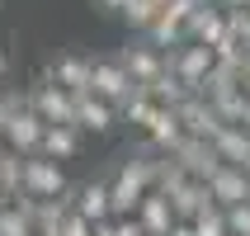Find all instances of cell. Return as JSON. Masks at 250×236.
Instances as JSON below:
<instances>
[{"label":"cell","instance_id":"6da1fadb","mask_svg":"<svg viewBox=\"0 0 250 236\" xmlns=\"http://www.w3.org/2000/svg\"><path fill=\"white\" fill-rule=\"evenodd\" d=\"M19 198H33V203H62V198H66V175H62V166L47 161V156L24 161V194H19Z\"/></svg>","mask_w":250,"mask_h":236},{"label":"cell","instance_id":"7a4b0ae2","mask_svg":"<svg viewBox=\"0 0 250 236\" xmlns=\"http://www.w3.org/2000/svg\"><path fill=\"white\" fill-rule=\"evenodd\" d=\"M212 66H217V52H212V47H198V43H184L180 52H170V76L184 81L189 95H203Z\"/></svg>","mask_w":250,"mask_h":236},{"label":"cell","instance_id":"3957f363","mask_svg":"<svg viewBox=\"0 0 250 236\" xmlns=\"http://www.w3.org/2000/svg\"><path fill=\"white\" fill-rule=\"evenodd\" d=\"M90 95L109 99L113 109H123L127 99L137 95V81L127 76V66L118 57H95V85H90Z\"/></svg>","mask_w":250,"mask_h":236},{"label":"cell","instance_id":"277c9868","mask_svg":"<svg viewBox=\"0 0 250 236\" xmlns=\"http://www.w3.org/2000/svg\"><path fill=\"white\" fill-rule=\"evenodd\" d=\"M28 109L38 113L47 128H76V95L62 90V85H33Z\"/></svg>","mask_w":250,"mask_h":236},{"label":"cell","instance_id":"5b68a950","mask_svg":"<svg viewBox=\"0 0 250 236\" xmlns=\"http://www.w3.org/2000/svg\"><path fill=\"white\" fill-rule=\"evenodd\" d=\"M175 113H180V123H184V137H194V142H217L227 132V123L217 118V109L203 95H189Z\"/></svg>","mask_w":250,"mask_h":236},{"label":"cell","instance_id":"8992f818","mask_svg":"<svg viewBox=\"0 0 250 236\" xmlns=\"http://www.w3.org/2000/svg\"><path fill=\"white\" fill-rule=\"evenodd\" d=\"M118 62H123V66H127V76L137 81V90H146V85H156V81H161V76L170 71V57L161 52V47H151V43H137V47L127 43Z\"/></svg>","mask_w":250,"mask_h":236},{"label":"cell","instance_id":"52a82bcc","mask_svg":"<svg viewBox=\"0 0 250 236\" xmlns=\"http://www.w3.org/2000/svg\"><path fill=\"white\" fill-rule=\"evenodd\" d=\"M71 213H81L90 227L113 222V189H109V180H85L81 189H76V198H71Z\"/></svg>","mask_w":250,"mask_h":236},{"label":"cell","instance_id":"ba28073f","mask_svg":"<svg viewBox=\"0 0 250 236\" xmlns=\"http://www.w3.org/2000/svg\"><path fill=\"white\" fill-rule=\"evenodd\" d=\"M170 161H175L189 180H203V184L222 170V161H217V151H212V142H194V137H184L180 147L170 151Z\"/></svg>","mask_w":250,"mask_h":236},{"label":"cell","instance_id":"9c48e42d","mask_svg":"<svg viewBox=\"0 0 250 236\" xmlns=\"http://www.w3.org/2000/svg\"><path fill=\"white\" fill-rule=\"evenodd\" d=\"M42 137H47V123H42L33 109H24L10 128H5V147H14V151L24 156V161L42 156Z\"/></svg>","mask_w":250,"mask_h":236},{"label":"cell","instance_id":"30bf717a","mask_svg":"<svg viewBox=\"0 0 250 236\" xmlns=\"http://www.w3.org/2000/svg\"><path fill=\"white\" fill-rule=\"evenodd\" d=\"M208 194H212V203L222 213H231V208H241V203H250V175L236 170V166H222L208 180Z\"/></svg>","mask_w":250,"mask_h":236},{"label":"cell","instance_id":"8fae6325","mask_svg":"<svg viewBox=\"0 0 250 236\" xmlns=\"http://www.w3.org/2000/svg\"><path fill=\"white\" fill-rule=\"evenodd\" d=\"M52 85L71 90V95H90V85H95V62L90 57H57L52 62Z\"/></svg>","mask_w":250,"mask_h":236},{"label":"cell","instance_id":"7c38bea8","mask_svg":"<svg viewBox=\"0 0 250 236\" xmlns=\"http://www.w3.org/2000/svg\"><path fill=\"white\" fill-rule=\"evenodd\" d=\"M137 222L146 227V236H170L175 227H180V213H175V203L156 189V194H146V203L137 208Z\"/></svg>","mask_w":250,"mask_h":236},{"label":"cell","instance_id":"4fadbf2b","mask_svg":"<svg viewBox=\"0 0 250 236\" xmlns=\"http://www.w3.org/2000/svg\"><path fill=\"white\" fill-rule=\"evenodd\" d=\"M227 38H231V24H227V10H217V5H208V10L189 24V43H198V47H212V52H217Z\"/></svg>","mask_w":250,"mask_h":236},{"label":"cell","instance_id":"5bb4252c","mask_svg":"<svg viewBox=\"0 0 250 236\" xmlns=\"http://www.w3.org/2000/svg\"><path fill=\"white\" fill-rule=\"evenodd\" d=\"M170 203H175V213H180V222H198V217H203L208 208H217L203 180H189V184H180V189L170 194Z\"/></svg>","mask_w":250,"mask_h":236},{"label":"cell","instance_id":"9a60e30c","mask_svg":"<svg viewBox=\"0 0 250 236\" xmlns=\"http://www.w3.org/2000/svg\"><path fill=\"white\" fill-rule=\"evenodd\" d=\"M76 128L85 132H109L113 128V104L99 95H76Z\"/></svg>","mask_w":250,"mask_h":236},{"label":"cell","instance_id":"2e32d148","mask_svg":"<svg viewBox=\"0 0 250 236\" xmlns=\"http://www.w3.org/2000/svg\"><path fill=\"white\" fill-rule=\"evenodd\" d=\"M146 137H151V147L156 151H175L184 142V123H180V113L175 109H156V118H151V128H146Z\"/></svg>","mask_w":250,"mask_h":236},{"label":"cell","instance_id":"e0dca14e","mask_svg":"<svg viewBox=\"0 0 250 236\" xmlns=\"http://www.w3.org/2000/svg\"><path fill=\"white\" fill-rule=\"evenodd\" d=\"M212 151H217V161H222V166L246 170V161H250V132H246V128H227L222 137L212 142Z\"/></svg>","mask_w":250,"mask_h":236},{"label":"cell","instance_id":"ac0fdd59","mask_svg":"<svg viewBox=\"0 0 250 236\" xmlns=\"http://www.w3.org/2000/svg\"><path fill=\"white\" fill-rule=\"evenodd\" d=\"M0 194L10 198V203L24 194V156L14 151V147H0Z\"/></svg>","mask_w":250,"mask_h":236},{"label":"cell","instance_id":"d6986e66","mask_svg":"<svg viewBox=\"0 0 250 236\" xmlns=\"http://www.w3.org/2000/svg\"><path fill=\"white\" fill-rule=\"evenodd\" d=\"M76 151H81V128H47V137H42L47 161H71Z\"/></svg>","mask_w":250,"mask_h":236},{"label":"cell","instance_id":"ffe728a7","mask_svg":"<svg viewBox=\"0 0 250 236\" xmlns=\"http://www.w3.org/2000/svg\"><path fill=\"white\" fill-rule=\"evenodd\" d=\"M0 236H38V227H33V217L19 203H10V208L0 213Z\"/></svg>","mask_w":250,"mask_h":236},{"label":"cell","instance_id":"44dd1931","mask_svg":"<svg viewBox=\"0 0 250 236\" xmlns=\"http://www.w3.org/2000/svg\"><path fill=\"white\" fill-rule=\"evenodd\" d=\"M123 19L137 28V33H151V28H156V19H161V5H156V0H132Z\"/></svg>","mask_w":250,"mask_h":236},{"label":"cell","instance_id":"7402d4cb","mask_svg":"<svg viewBox=\"0 0 250 236\" xmlns=\"http://www.w3.org/2000/svg\"><path fill=\"white\" fill-rule=\"evenodd\" d=\"M123 113H127V123H137V128H151V118H156V99L146 95V90H137V95L123 104Z\"/></svg>","mask_w":250,"mask_h":236},{"label":"cell","instance_id":"603a6c76","mask_svg":"<svg viewBox=\"0 0 250 236\" xmlns=\"http://www.w3.org/2000/svg\"><path fill=\"white\" fill-rule=\"evenodd\" d=\"M194 236H231V227H227V213H222V208H208V213L194 222Z\"/></svg>","mask_w":250,"mask_h":236},{"label":"cell","instance_id":"cb8c5ba5","mask_svg":"<svg viewBox=\"0 0 250 236\" xmlns=\"http://www.w3.org/2000/svg\"><path fill=\"white\" fill-rule=\"evenodd\" d=\"M227 227H231V236H250V203L227 213Z\"/></svg>","mask_w":250,"mask_h":236},{"label":"cell","instance_id":"d4e9b609","mask_svg":"<svg viewBox=\"0 0 250 236\" xmlns=\"http://www.w3.org/2000/svg\"><path fill=\"white\" fill-rule=\"evenodd\" d=\"M99 10H109V14H127V5H132V0H95Z\"/></svg>","mask_w":250,"mask_h":236},{"label":"cell","instance_id":"484cf974","mask_svg":"<svg viewBox=\"0 0 250 236\" xmlns=\"http://www.w3.org/2000/svg\"><path fill=\"white\" fill-rule=\"evenodd\" d=\"M208 5H217V10H227V14H236V10H246L250 0H208Z\"/></svg>","mask_w":250,"mask_h":236},{"label":"cell","instance_id":"4316f807","mask_svg":"<svg viewBox=\"0 0 250 236\" xmlns=\"http://www.w3.org/2000/svg\"><path fill=\"white\" fill-rule=\"evenodd\" d=\"M170 236H194V222H180V227H175Z\"/></svg>","mask_w":250,"mask_h":236},{"label":"cell","instance_id":"83f0119b","mask_svg":"<svg viewBox=\"0 0 250 236\" xmlns=\"http://www.w3.org/2000/svg\"><path fill=\"white\" fill-rule=\"evenodd\" d=\"M95 236H118V227H113V222H104V227H95Z\"/></svg>","mask_w":250,"mask_h":236},{"label":"cell","instance_id":"f1b7e54d","mask_svg":"<svg viewBox=\"0 0 250 236\" xmlns=\"http://www.w3.org/2000/svg\"><path fill=\"white\" fill-rule=\"evenodd\" d=\"M5 71H10V57H5V52H0V76H5Z\"/></svg>","mask_w":250,"mask_h":236},{"label":"cell","instance_id":"f546056e","mask_svg":"<svg viewBox=\"0 0 250 236\" xmlns=\"http://www.w3.org/2000/svg\"><path fill=\"white\" fill-rule=\"evenodd\" d=\"M241 128H246V132H250V109H246V123H241Z\"/></svg>","mask_w":250,"mask_h":236},{"label":"cell","instance_id":"4dcf8cb0","mask_svg":"<svg viewBox=\"0 0 250 236\" xmlns=\"http://www.w3.org/2000/svg\"><path fill=\"white\" fill-rule=\"evenodd\" d=\"M156 5H161V10H166V5H170V0H156Z\"/></svg>","mask_w":250,"mask_h":236},{"label":"cell","instance_id":"1f68e13d","mask_svg":"<svg viewBox=\"0 0 250 236\" xmlns=\"http://www.w3.org/2000/svg\"><path fill=\"white\" fill-rule=\"evenodd\" d=\"M246 175H250V161H246Z\"/></svg>","mask_w":250,"mask_h":236},{"label":"cell","instance_id":"d6a6232c","mask_svg":"<svg viewBox=\"0 0 250 236\" xmlns=\"http://www.w3.org/2000/svg\"><path fill=\"white\" fill-rule=\"evenodd\" d=\"M246 10H250V5H246Z\"/></svg>","mask_w":250,"mask_h":236}]
</instances>
